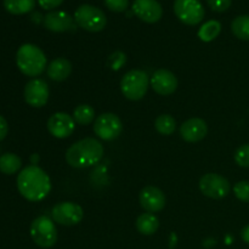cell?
I'll return each mask as SVG.
<instances>
[{"instance_id":"6da1fadb","label":"cell","mask_w":249,"mask_h":249,"mask_svg":"<svg viewBox=\"0 0 249 249\" xmlns=\"http://www.w3.org/2000/svg\"><path fill=\"white\" fill-rule=\"evenodd\" d=\"M17 189L26 199L39 202L50 194V178L41 168L28 165L22 169L17 177Z\"/></svg>"},{"instance_id":"7a4b0ae2","label":"cell","mask_w":249,"mask_h":249,"mask_svg":"<svg viewBox=\"0 0 249 249\" xmlns=\"http://www.w3.org/2000/svg\"><path fill=\"white\" fill-rule=\"evenodd\" d=\"M104 157V146L94 138H87L73 143L66 152L68 164L77 169L92 167Z\"/></svg>"},{"instance_id":"3957f363","label":"cell","mask_w":249,"mask_h":249,"mask_svg":"<svg viewBox=\"0 0 249 249\" xmlns=\"http://www.w3.org/2000/svg\"><path fill=\"white\" fill-rule=\"evenodd\" d=\"M18 70L27 77H38L46 67V56L40 48L34 44H23L16 53Z\"/></svg>"},{"instance_id":"277c9868","label":"cell","mask_w":249,"mask_h":249,"mask_svg":"<svg viewBox=\"0 0 249 249\" xmlns=\"http://www.w3.org/2000/svg\"><path fill=\"white\" fill-rule=\"evenodd\" d=\"M74 21L80 28L90 33L101 32L107 24V17L101 9L89 4H83L75 10Z\"/></svg>"},{"instance_id":"5b68a950","label":"cell","mask_w":249,"mask_h":249,"mask_svg":"<svg viewBox=\"0 0 249 249\" xmlns=\"http://www.w3.org/2000/svg\"><path fill=\"white\" fill-rule=\"evenodd\" d=\"M148 75L147 73L140 70L129 71L123 75L121 80V90L126 99L131 101L141 100L148 89Z\"/></svg>"},{"instance_id":"8992f818","label":"cell","mask_w":249,"mask_h":249,"mask_svg":"<svg viewBox=\"0 0 249 249\" xmlns=\"http://www.w3.org/2000/svg\"><path fill=\"white\" fill-rule=\"evenodd\" d=\"M31 236L36 246L40 248H51L57 241V230L48 216H38L31 224Z\"/></svg>"},{"instance_id":"52a82bcc","label":"cell","mask_w":249,"mask_h":249,"mask_svg":"<svg viewBox=\"0 0 249 249\" xmlns=\"http://www.w3.org/2000/svg\"><path fill=\"white\" fill-rule=\"evenodd\" d=\"M174 12L178 18L187 26L201 23L204 17V7L199 0H175Z\"/></svg>"},{"instance_id":"ba28073f","label":"cell","mask_w":249,"mask_h":249,"mask_svg":"<svg viewBox=\"0 0 249 249\" xmlns=\"http://www.w3.org/2000/svg\"><path fill=\"white\" fill-rule=\"evenodd\" d=\"M199 190L207 197L214 199H221L230 194V182L228 179L219 174L208 173L199 180Z\"/></svg>"},{"instance_id":"9c48e42d","label":"cell","mask_w":249,"mask_h":249,"mask_svg":"<svg viewBox=\"0 0 249 249\" xmlns=\"http://www.w3.org/2000/svg\"><path fill=\"white\" fill-rule=\"evenodd\" d=\"M123 130V124L118 116L114 113H102L95 121L94 131L100 139L112 141L118 138Z\"/></svg>"},{"instance_id":"30bf717a","label":"cell","mask_w":249,"mask_h":249,"mask_svg":"<svg viewBox=\"0 0 249 249\" xmlns=\"http://www.w3.org/2000/svg\"><path fill=\"white\" fill-rule=\"evenodd\" d=\"M51 214L53 221L63 226L77 225L84 215L82 207L74 202H60L53 207Z\"/></svg>"},{"instance_id":"8fae6325","label":"cell","mask_w":249,"mask_h":249,"mask_svg":"<svg viewBox=\"0 0 249 249\" xmlns=\"http://www.w3.org/2000/svg\"><path fill=\"white\" fill-rule=\"evenodd\" d=\"M24 100L32 107L45 106L49 100V87L45 80L32 79L24 87Z\"/></svg>"},{"instance_id":"7c38bea8","label":"cell","mask_w":249,"mask_h":249,"mask_svg":"<svg viewBox=\"0 0 249 249\" xmlns=\"http://www.w3.org/2000/svg\"><path fill=\"white\" fill-rule=\"evenodd\" d=\"M133 12L146 23H156L162 18V5L157 0H134Z\"/></svg>"},{"instance_id":"4fadbf2b","label":"cell","mask_w":249,"mask_h":249,"mask_svg":"<svg viewBox=\"0 0 249 249\" xmlns=\"http://www.w3.org/2000/svg\"><path fill=\"white\" fill-rule=\"evenodd\" d=\"M74 128V119L63 112H57L48 119L49 133L57 139H66L72 135Z\"/></svg>"},{"instance_id":"5bb4252c","label":"cell","mask_w":249,"mask_h":249,"mask_svg":"<svg viewBox=\"0 0 249 249\" xmlns=\"http://www.w3.org/2000/svg\"><path fill=\"white\" fill-rule=\"evenodd\" d=\"M141 207L148 213L160 212L165 206V196L162 190L155 186H146L139 195Z\"/></svg>"},{"instance_id":"9a60e30c","label":"cell","mask_w":249,"mask_h":249,"mask_svg":"<svg viewBox=\"0 0 249 249\" xmlns=\"http://www.w3.org/2000/svg\"><path fill=\"white\" fill-rule=\"evenodd\" d=\"M151 87L157 94L168 96L177 90L178 79L170 71L158 70L151 77Z\"/></svg>"},{"instance_id":"2e32d148","label":"cell","mask_w":249,"mask_h":249,"mask_svg":"<svg viewBox=\"0 0 249 249\" xmlns=\"http://www.w3.org/2000/svg\"><path fill=\"white\" fill-rule=\"evenodd\" d=\"M208 133L207 123L201 118H191L180 126V135L187 142H198Z\"/></svg>"},{"instance_id":"e0dca14e","label":"cell","mask_w":249,"mask_h":249,"mask_svg":"<svg viewBox=\"0 0 249 249\" xmlns=\"http://www.w3.org/2000/svg\"><path fill=\"white\" fill-rule=\"evenodd\" d=\"M44 27L55 33H63L73 28V18L65 11H51L44 17Z\"/></svg>"},{"instance_id":"ac0fdd59","label":"cell","mask_w":249,"mask_h":249,"mask_svg":"<svg viewBox=\"0 0 249 249\" xmlns=\"http://www.w3.org/2000/svg\"><path fill=\"white\" fill-rule=\"evenodd\" d=\"M72 73V65L67 58H56L51 61L48 67V75L53 82H63Z\"/></svg>"},{"instance_id":"d6986e66","label":"cell","mask_w":249,"mask_h":249,"mask_svg":"<svg viewBox=\"0 0 249 249\" xmlns=\"http://www.w3.org/2000/svg\"><path fill=\"white\" fill-rule=\"evenodd\" d=\"M160 228V220L152 213H143L136 220V229L140 233L146 236L153 235Z\"/></svg>"},{"instance_id":"ffe728a7","label":"cell","mask_w":249,"mask_h":249,"mask_svg":"<svg viewBox=\"0 0 249 249\" xmlns=\"http://www.w3.org/2000/svg\"><path fill=\"white\" fill-rule=\"evenodd\" d=\"M21 165V158L17 155H15V153L7 152L0 156V172H1L2 174H15V173L18 172Z\"/></svg>"},{"instance_id":"44dd1931","label":"cell","mask_w":249,"mask_h":249,"mask_svg":"<svg viewBox=\"0 0 249 249\" xmlns=\"http://www.w3.org/2000/svg\"><path fill=\"white\" fill-rule=\"evenodd\" d=\"M4 7L12 15H24L36 7V0H4Z\"/></svg>"},{"instance_id":"7402d4cb","label":"cell","mask_w":249,"mask_h":249,"mask_svg":"<svg viewBox=\"0 0 249 249\" xmlns=\"http://www.w3.org/2000/svg\"><path fill=\"white\" fill-rule=\"evenodd\" d=\"M220 32H221L220 22L216 21V19H211V21L203 23V26L199 28L198 38L201 39L202 41L209 43V41L214 40V39L220 34Z\"/></svg>"},{"instance_id":"603a6c76","label":"cell","mask_w":249,"mask_h":249,"mask_svg":"<svg viewBox=\"0 0 249 249\" xmlns=\"http://www.w3.org/2000/svg\"><path fill=\"white\" fill-rule=\"evenodd\" d=\"M231 29L236 38L249 41V15L236 17L231 23Z\"/></svg>"},{"instance_id":"cb8c5ba5","label":"cell","mask_w":249,"mask_h":249,"mask_svg":"<svg viewBox=\"0 0 249 249\" xmlns=\"http://www.w3.org/2000/svg\"><path fill=\"white\" fill-rule=\"evenodd\" d=\"M73 119L79 125H88L95 119V109L89 105H79L73 112Z\"/></svg>"},{"instance_id":"d4e9b609","label":"cell","mask_w":249,"mask_h":249,"mask_svg":"<svg viewBox=\"0 0 249 249\" xmlns=\"http://www.w3.org/2000/svg\"><path fill=\"white\" fill-rule=\"evenodd\" d=\"M155 126L158 133L162 135H172L177 128V122H175L174 117H172L170 114H160L156 119Z\"/></svg>"},{"instance_id":"484cf974","label":"cell","mask_w":249,"mask_h":249,"mask_svg":"<svg viewBox=\"0 0 249 249\" xmlns=\"http://www.w3.org/2000/svg\"><path fill=\"white\" fill-rule=\"evenodd\" d=\"M235 160L240 167L249 168V143L237 148L235 152Z\"/></svg>"},{"instance_id":"4316f807","label":"cell","mask_w":249,"mask_h":249,"mask_svg":"<svg viewBox=\"0 0 249 249\" xmlns=\"http://www.w3.org/2000/svg\"><path fill=\"white\" fill-rule=\"evenodd\" d=\"M233 194L240 201L249 202V181H240L233 186Z\"/></svg>"},{"instance_id":"83f0119b","label":"cell","mask_w":249,"mask_h":249,"mask_svg":"<svg viewBox=\"0 0 249 249\" xmlns=\"http://www.w3.org/2000/svg\"><path fill=\"white\" fill-rule=\"evenodd\" d=\"M125 61H126V56L124 55L122 51H116V53H113L111 56H109L108 65L113 71H118L123 67Z\"/></svg>"},{"instance_id":"f1b7e54d","label":"cell","mask_w":249,"mask_h":249,"mask_svg":"<svg viewBox=\"0 0 249 249\" xmlns=\"http://www.w3.org/2000/svg\"><path fill=\"white\" fill-rule=\"evenodd\" d=\"M108 10L113 12H123L128 9L129 0H104Z\"/></svg>"},{"instance_id":"f546056e","label":"cell","mask_w":249,"mask_h":249,"mask_svg":"<svg viewBox=\"0 0 249 249\" xmlns=\"http://www.w3.org/2000/svg\"><path fill=\"white\" fill-rule=\"evenodd\" d=\"M207 4L213 11L224 12L231 6L232 0H207Z\"/></svg>"},{"instance_id":"4dcf8cb0","label":"cell","mask_w":249,"mask_h":249,"mask_svg":"<svg viewBox=\"0 0 249 249\" xmlns=\"http://www.w3.org/2000/svg\"><path fill=\"white\" fill-rule=\"evenodd\" d=\"M63 0H38V4L44 10H53L60 6Z\"/></svg>"},{"instance_id":"1f68e13d","label":"cell","mask_w":249,"mask_h":249,"mask_svg":"<svg viewBox=\"0 0 249 249\" xmlns=\"http://www.w3.org/2000/svg\"><path fill=\"white\" fill-rule=\"evenodd\" d=\"M7 131H9V125H7L6 119L2 116H0V141H2L6 138Z\"/></svg>"},{"instance_id":"d6a6232c","label":"cell","mask_w":249,"mask_h":249,"mask_svg":"<svg viewBox=\"0 0 249 249\" xmlns=\"http://www.w3.org/2000/svg\"><path fill=\"white\" fill-rule=\"evenodd\" d=\"M241 237H242V240L245 241L247 245H249V224L242 229V231H241Z\"/></svg>"}]
</instances>
